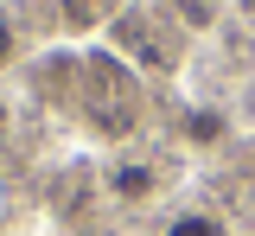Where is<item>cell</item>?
Returning a JSON list of instances; mask_svg holds the SVG:
<instances>
[{"label":"cell","instance_id":"2","mask_svg":"<svg viewBox=\"0 0 255 236\" xmlns=\"http://www.w3.org/2000/svg\"><path fill=\"white\" fill-rule=\"evenodd\" d=\"M153 185H159V172L147 166V160H115V166H109V192L122 204H147Z\"/></svg>","mask_w":255,"mask_h":236},{"label":"cell","instance_id":"7","mask_svg":"<svg viewBox=\"0 0 255 236\" xmlns=\"http://www.w3.org/2000/svg\"><path fill=\"white\" fill-rule=\"evenodd\" d=\"M6 121H13V109H6V96H0V134H6Z\"/></svg>","mask_w":255,"mask_h":236},{"label":"cell","instance_id":"6","mask_svg":"<svg viewBox=\"0 0 255 236\" xmlns=\"http://www.w3.org/2000/svg\"><path fill=\"white\" fill-rule=\"evenodd\" d=\"M70 19H90V0H70Z\"/></svg>","mask_w":255,"mask_h":236},{"label":"cell","instance_id":"4","mask_svg":"<svg viewBox=\"0 0 255 236\" xmlns=\"http://www.w3.org/2000/svg\"><path fill=\"white\" fill-rule=\"evenodd\" d=\"M185 134H191V140H204V147H211V140H223V134H230V121H223V115H211V109H198V115H191V121H185Z\"/></svg>","mask_w":255,"mask_h":236},{"label":"cell","instance_id":"1","mask_svg":"<svg viewBox=\"0 0 255 236\" xmlns=\"http://www.w3.org/2000/svg\"><path fill=\"white\" fill-rule=\"evenodd\" d=\"M134 109H140L134 77H128L115 58H96V128H102V134H128V128H134Z\"/></svg>","mask_w":255,"mask_h":236},{"label":"cell","instance_id":"8","mask_svg":"<svg viewBox=\"0 0 255 236\" xmlns=\"http://www.w3.org/2000/svg\"><path fill=\"white\" fill-rule=\"evenodd\" d=\"M249 6H255V0H249Z\"/></svg>","mask_w":255,"mask_h":236},{"label":"cell","instance_id":"5","mask_svg":"<svg viewBox=\"0 0 255 236\" xmlns=\"http://www.w3.org/2000/svg\"><path fill=\"white\" fill-rule=\"evenodd\" d=\"M19 58V32H13V19H0V70Z\"/></svg>","mask_w":255,"mask_h":236},{"label":"cell","instance_id":"3","mask_svg":"<svg viewBox=\"0 0 255 236\" xmlns=\"http://www.w3.org/2000/svg\"><path fill=\"white\" fill-rule=\"evenodd\" d=\"M166 236H230V224H223L217 211H179L166 224Z\"/></svg>","mask_w":255,"mask_h":236}]
</instances>
